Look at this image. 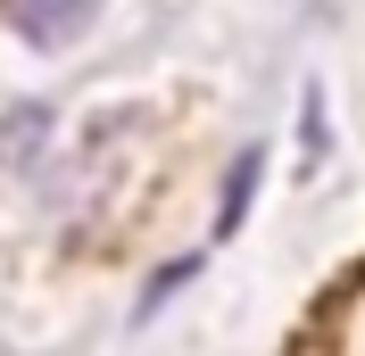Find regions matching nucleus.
<instances>
[{
  "label": "nucleus",
  "mask_w": 365,
  "mask_h": 356,
  "mask_svg": "<svg viewBox=\"0 0 365 356\" xmlns=\"http://www.w3.org/2000/svg\"><path fill=\"white\" fill-rule=\"evenodd\" d=\"M91 9H100V0H9V25H17L25 42L58 50V42H75L91 25Z\"/></svg>",
  "instance_id": "obj_1"
},
{
  "label": "nucleus",
  "mask_w": 365,
  "mask_h": 356,
  "mask_svg": "<svg viewBox=\"0 0 365 356\" xmlns=\"http://www.w3.org/2000/svg\"><path fill=\"white\" fill-rule=\"evenodd\" d=\"M42 141H50V108H42V100H25V108L0 116V166H34Z\"/></svg>",
  "instance_id": "obj_2"
},
{
  "label": "nucleus",
  "mask_w": 365,
  "mask_h": 356,
  "mask_svg": "<svg viewBox=\"0 0 365 356\" xmlns=\"http://www.w3.org/2000/svg\"><path fill=\"white\" fill-rule=\"evenodd\" d=\"M250 191H257V150H241V157H232V182H225V207H216V232H232V224H241Z\"/></svg>",
  "instance_id": "obj_3"
}]
</instances>
